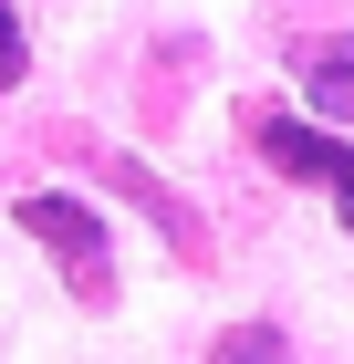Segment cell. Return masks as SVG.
<instances>
[{"label":"cell","instance_id":"4","mask_svg":"<svg viewBox=\"0 0 354 364\" xmlns=\"http://www.w3.org/2000/svg\"><path fill=\"white\" fill-rule=\"evenodd\" d=\"M209 364H292V354H281V333H229Z\"/></svg>","mask_w":354,"mask_h":364},{"label":"cell","instance_id":"3","mask_svg":"<svg viewBox=\"0 0 354 364\" xmlns=\"http://www.w3.org/2000/svg\"><path fill=\"white\" fill-rule=\"evenodd\" d=\"M302 94H313L323 125H354V31H333V42L302 53Z\"/></svg>","mask_w":354,"mask_h":364},{"label":"cell","instance_id":"1","mask_svg":"<svg viewBox=\"0 0 354 364\" xmlns=\"http://www.w3.org/2000/svg\"><path fill=\"white\" fill-rule=\"evenodd\" d=\"M21 229L63 260V281H73L94 312L115 302V250H105V219H94L83 198H21Z\"/></svg>","mask_w":354,"mask_h":364},{"label":"cell","instance_id":"2","mask_svg":"<svg viewBox=\"0 0 354 364\" xmlns=\"http://www.w3.org/2000/svg\"><path fill=\"white\" fill-rule=\"evenodd\" d=\"M250 146H261L281 177H313V188H333V198H344V219H354V146H333V125L261 114V125H250Z\"/></svg>","mask_w":354,"mask_h":364}]
</instances>
